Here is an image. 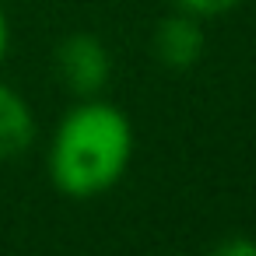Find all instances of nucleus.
Instances as JSON below:
<instances>
[{"label":"nucleus","mask_w":256,"mask_h":256,"mask_svg":"<svg viewBox=\"0 0 256 256\" xmlns=\"http://www.w3.org/2000/svg\"><path fill=\"white\" fill-rule=\"evenodd\" d=\"M134 162V123L106 98H78L50 140V179L70 200L109 193Z\"/></svg>","instance_id":"nucleus-1"},{"label":"nucleus","mask_w":256,"mask_h":256,"mask_svg":"<svg viewBox=\"0 0 256 256\" xmlns=\"http://www.w3.org/2000/svg\"><path fill=\"white\" fill-rule=\"evenodd\" d=\"M53 67H56V78L60 84L78 95V98H95L106 92L109 84V74H112V56L106 50V42L92 32H78V36H67L60 46H56V56H53Z\"/></svg>","instance_id":"nucleus-2"},{"label":"nucleus","mask_w":256,"mask_h":256,"mask_svg":"<svg viewBox=\"0 0 256 256\" xmlns=\"http://www.w3.org/2000/svg\"><path fill=\"white\" fill-rule=\"evenodd\" d=\"M151 50L158 56L162 67L168 70H190L204 60L207 53V36H204V22L193 14H168L158 22L154 36H151Z\"/></svg>","instance_id":"nucleus-3"},{"label":"nucleus","mask_w":256,"mask_h":256,"mask_svg":"<svg viewBox=\"0 0 256 256\" xmlns=\"http://www.w3.org/2000/svg\"><path fill=\"white\" fill-rule=\"evenodd\" d=\"M36 140V112L25 95L0 81V162L18 158Z\"/></svg>","instance_id":"nucleus-4"},{"label":"nucleus","mask_w":256,"mask_h":256,"mask_svg":"<svg viewBox=\"0 0 256 256\" xmlns=\"http://www.w3.org/2000/svg\"><path fill=\"white\" fill-rule=\"evenodd\" d=\"M172 4L182 14H193L200 22H210V18H224L235 8H242V0H172Z\"/></svg>","instance_id":"nucleus-5"},{"label":"nucleus","mask_w":256,"mask_h":256,"mask_svg":"<svg viewBox=\"0 0 256 256\" xmlns=\"http://www.w3.org/2000/svg\"><path fill=\"white\" fill-rule=\"evenodd\" d=\"M210 256H256V238H249V235H228V238H221L210 249Z\"/></svg>","instance_id":"nucleus-6"},{"label":"nucleus","mask_w":256,"mask_h":256,"mask_svg":"<svg viewBox=\"0 0 256 256\" xmlns=\"http://www.w3.org/2000/svg\"><path fill=\"white\" fill-rule=\"evenodd\" d=\"M8 50H11V22L4 11V0H0V64L8 60Z\"/></svg>","instance_id":"nucleus-7"}]
</instances>
